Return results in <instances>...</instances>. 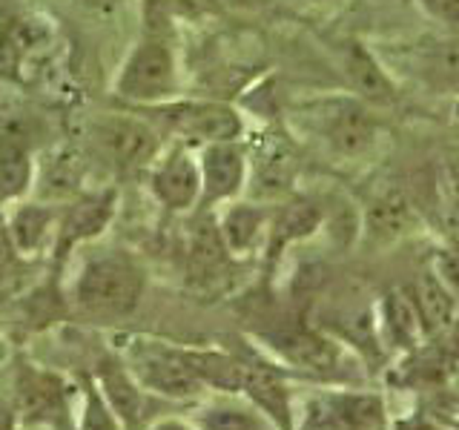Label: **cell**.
<instances>
[{"label": "cell", "instance_id": "6da1fadb", "mask_svg": "<svg viewBox=\"0 0 459 430\" xmlns=\"http://www.w3.org/2000/svg\"><path fill=\"white\" fill-rule=\"evenodd\" d=\"M143 287H147V272L135 255L124 250L95 253L83 262L72 284V305L90 322H121L138 310Z\"/></svg>", "mask_w": 459, "mask_h": 430}, {"label": "cell", "instance_id": "7a4b0ae2", "mask_svg": "<svg viewBox=\"0 0 459 430\" xmlns=\"http://www.w3.org/2000/svg\"><path fill=\"white\" fill-rule=\"evenodd\" d=\"M299 121L336 161H365L382 143V118L377 107L351 92L310 100L299 109Z\"/></svg>", "mask_w": 459, "mask_h": 430}, {"label": "cell", "instance_id": "3957f363", "mask_svg": "<svg viewBox=\"0 0 459 430\" xmlns=\"http://www.w3.org/2000/svg\"><path fill=\"white\" fill-rule=\"evenodd\" d=\"M112 92L135 107H155L178 98V61L161 32H147L124 57Z\"/></svg>", "mask_w": 459, "mask_h": 430}, {"label": "cell", "instance_id": "277c9868", "mask_svg": "<svg viewBox=\"0 0 459 430\" xmlns=\"http://www.w3.org/2000/svg\"><path fill=\"white\" fill-rule=\"evenodd\" d=\"M150 112V124L158 133L176 135L184 147H204L215 141L244 138V118L236 107L224 100H181L172 98L155 107H141Z\"/></svg>", "mask_w": 459, "mask_h": 430}, {"label": "cell", "instance_id": "5b68a950", "mask_svg": "<svg viewBox=\"0 0 459 430\" xmlns=\"http://www.w3.org/2000/svg\"><path fill=\"white\" fill-rule=\"evenodd\" d=\"M126 370L150 396H164L172 401H195L207 391L198 382L184 358V350L176 344L158 339H133L121 356Z\"/></svg>", "mask_w": 459, "mask_h": 430}, {"label": "cell", "instance_id": "8992f818", "mask_svg": "<svg viewBox=\"0 0 459 430\" xmlns=\"http://www.w3.org/2000/svg\"><path fill=\"white\" fill-rule=\"evenodd\" d=\"M86 135H90L98 155L109 161V167L115 169L133 172L141 167H150L161 155V133L143 115H133V112L95 115Z\"/></svg>", "mask_w": 459, "mask_h": 430}, {"label": "cell", "instance_id": "52a82bcc", "mask_svg": "<svg viewBox=\"0 0 459 430\" xmlns=\"http://www.w3.org/2000/svg\"><path fill=\"white\" fill-rule=\"evenodd\" d=\"M379 55V52H377ZM391 78L399 69L408 72L413 83L425 86L434 95H459V35H434L420 38L402 49L399 57L379 55Z\"/></svg>", "mask_w": 459, "mask_h": 430}, {"label": "cell", "instance_id": "ba28073f", "mask_svg": "<svg viewBox=\"0 0 459 430\" xmlns=\"http://www.w3.org/2000/svg\"><path fill=\"white\" fill-rule=\"evenodd\" d=\"M12 408L18 422L38 425L49 430H75V413L69 408V387L61 376L35 367L21 365L14 373V396Z\"/></svg>", "mask_w": 459, "mask_h": 430}, {"label": "cell", "instance_id": "9c48e42d", "mask_svg": "<svg viewBox=\"0 0 459 430\" xmlns=\"http://www.w3.org/2000/svg\"><path fill=\"white\" fill-rule=\"evenodd\" d=\"M115 210H118V193L112 190H90L69 198L57 212V229L52 241V270H64L69 255L81 244L95 241L112 224Z\"/></svg>", "mask_w": 459, "mask_h": 430}, {"label": "cell", "instance_id": "30bf717a", "mask_svg": "<svg viewBox=\"0 0 459 430\" xmlns=\"http://www.w3.org/2000/svg\"><path fill=\"white\" fill-rule=\"evenodd\" d=\"M198 176H201V198L198 210H215L236 201L247 190L250 176V150L244 138L204 143L195 152Z\"/></svg>", "mask_w": 459, "mask_h": 430}, {"label": "cell", "instance_id": "8fae6325", "mask_svg": "<svg viewBox=\"0 0 459 430\" xmlns=\"http://www.w3.org/2000/svg\"><path fill=\"white\" fill-rule=\"evenodd\" d=\"M35 126L26 118L0 124V210L23 201L35 190Z\"/></svg>", "mask_w": 459, "mask_h": 430}, {"label": "cell", "instance_id": "7c38bea8", "mask_svg": "<svg viewBox=\"0 0 459 430\" xmlns=\"http://www.w3.org/2000/svg\"><path fill=\"white\" fill-rule=\"evenodd\" d=\"M150 190L167 212H190L201 198L198 158L190 147L176 143L150 164Z\"/></svg>", "mask_w": 459, "mask_h": 430}, {"label": "cell", "instance_id": "4fadbf2b", "mask_svg": "<svg viewBox=\"0 0 459 430\" xmlns=\"http://www.w3.org/2000/svg\"><path fill=\"white\" fill-rule=\"evenodd\" d=\"M238 356L244 367L241 396H247L258 410H264L279 430H296L293 391L287 384L284 373L255 353H238Z\"/></svg>", "mask_w": 459, "mask_h": 430}, {"label": "cell", "instance_id": "5bb4252c", "mask_svg": "<svg viewBox=\"0 0 459 430\" xmlns=\"http://www.w3.org/2000/svg\"><path fill=\"white\" fill-rule=\"evenodd\" d=\"M270 348L279 353L281 362L296 370L316 373V376H333L342 365L339 341L325 336L322 330H313L305 324L281 327L279 333L270 336Z\"/></svg>", "mask_w": 459, "mask_h": 430}, {"label": "cell", "instance_id": "9a60e30c", "mask_svg": "<svg viewBox=\"0 0 459 430\" xmlns=\"http://www.w3.org/2000/svg\"><path fill=\"white\" fill-rule=\"evenodd\" d=\"M342 72L348 78L351 95L362 98L370 107H387L399 98V86L385 69L373 47L362 40H344L339 47Z\"/></svg>", "mask_w": 459, "mask_h": 430}, {"label": "cell", "instance_id": "2e32d148", "mask_svg": "<svg viewBox=\"0 0 459 430\" xmlns=\"http://www.w3.org/2000/svg\"><path fill=\"white\" fill-rule=\"evenodd\" d=\"M92 379L98 384L100 396L107 399L112 413L118 416L124 430H141L147 422V391L135 382L133 373L126 370L121 356L107 353L98 358Z\"/></svg>", "mask_w": 459, "mask_h": 430}, {"label": "cell", "instance_id": "e0dca14e", "mask_svg": "<svg viewBox=\"0 0 459 430\" xmlns=\"http://www.w3.org/2000/svg\"><path fill=\"white\" fill-rule=\"evenodd\" d=\"M362 212V236L370 244H396L405 238L416 227V207L411 195L396 184H387L377 190L368 204L359 210Z\"/></svg>", "mask_w": 459, "mask_h": 430}, {"label": "cell", "instance_id": "ac0fdd59", "mask_svg": "<svg viewBox=\"0 0 459 430\" xmlns=\"http://www.w3.org/2000/svg\"><path fill=\"white\" fill-rule=\"evenodd\" d=\"M57 212H61V207L49 204V201L23 198L18 204H12L6 215V229H4L12 253L18 258H32V255H40L43 250H52Z\"/></svg>", "mask_w": 459, "mask_h": 430}, {"label": "cell", "instance_id": "d6986e66", "mask_svg": "<svg viewBox=\"0 0 459 430\" xmlns=\"http://www.w3.org/2000/svg\"><path fill=\"white\" fill-rule=\"evenodd\" d=\"M322 224H325V207H319L310 198L287 195L281 204L270 207L264 255L270 258V262H276L290 244L310 238L316 229H322Z\"/></svg>", "mask_w": 459, "mask_h": 430}, {"label": "cell", "instance_id": "ffe728a7", "mask_svg": "<svg viewBox=\"0 0 459 430\" xmlns=\"http://www.w3.org/2000/svg\"><path fill=\"white\" fill-rule=\"evenodd\" d=\"M270 224V207L262 201H230L215 215V227L224 241L227 253L233 258H247L258 250H264Z\"/></svg>", "mask_w": 459, "mask_h": 430}, {"label": "cell", "instance_id": "44dd1931", "mask_svg": "<svg viewBox=\"0 0 459 430\" xmlns=\"http://www.w3.org/2000/svg\"><path fill=\"white\" fill-rule=\"evenodd\" d=\"M296 155H293V143L284 138H270L262 152L250 155V176L247 186L253 193V201H281L290 195L293 181H296Z\"/></svg>", "mask_w": 459, "mask_h": 430}, {"label": "cell", "instance_id": "7402d4cb", "mask_svg": "<svg viewBox=\"0 0 459 430\" xmlns=\"http://www.w3.org/2000/svg\"><path fill=\"white\" fill-rule=\"evenodd\" d=\"M186 422L195 430H279L264 410L241 393H221L201 401Z\"/></svg>", "mask_w": 459, "mask_h": 430}, {"label": "cell", "instance_id": "603a6c76", "mask_svg": "<svg viewBox=\"0 0 459 430\" xmlns=\"http://www.w3.org/2000/svg\"><path fill=\"white\" fill-rule=\"evenodd\" d=\"M233 262L236 258L227 253L224 241L219 236V227H215V219L207 215V219L193 229L190 241H186V279L195 287L219 284Z\"/></svg>", "mask_w": 459, "mask_h": 430}, {"label": "cell", "instance_id": "cb8c5ba5", "mask_svg": "<svg viewBox=\"0 0 459 430\" xmlns=\"http://www.w3.org/2000/svg\"><path fill=\"white\" fill-rule=\"evenodd\" d=\"M47 40V29L40 21L29 18H4L0 21V83L21 86L26 64L38 47Z\"/></svg>", "mask_w": 459, "mask_h": 430}, {"label": "cell", "instance_id": "d4e9b609", "mask_svg": "<svg viewBox=\"0 0 459 430\" xmlns=\"http://www.w3.org/2000/svg\"><path fill=\"white\" fill-rule=\"evenodd\" d=\"M408 290L413 298L416 315H420L425 339H437L442 333H448L456 322V296L442 284L437 272L425 267Z\"/></svg>", "mask_w": 459, "mask_h": 430}, {"label": "cell", "instance_id": "484cf974", "mask_svg": "<svg viewBox=\"0 0 459 430\" xmlns=\"http://www.w3.org/2000/svg\"><path fill=\"white\" fill-rule=\"evenodd\" d=\"M377 322H379V336L399 350L413 353L422 341H428L408 287H391V290L379 298Z\"/></svg>", "mask_w": 459, "mask_h": 430}, {"label": "cell", "instance_id": "4316f807", "mask_svg": "<svg viewBox=\"0 0 459 430\" xmlns=\"http://www.w3.org/2000/svg\"><path fill=\"white\" fill-rule=\"evenodd\" d=\"M319 405L342 430H387L385 401L373 393H330Z\"/></svg>", "mask_w": 459, "mask_h": 430}, {"label": "cell", "instance_id": "83f0119b", "mask_svg": "<svg viewBox=\"0 0 459 430\" xmlns=\"http://www.w3.org/2000/svg\"><path fill=\"white\" fill-rule=\"evenodd\" d=\"M190 370L204 387H212L219 393H241V356L212 348H181Z\"/></svg>", "mask_w": 459, "mask_h": 430}, {"label": "cell", "instance_id": "f1b7e54d", "mask_svg": "<svg viewBox=\"0 0 459 430\" xmlns=\"http://www.w3.org/2000/svg\"><path fill=\"white\" fill-rule=\"evenodd\" d=\"M81 393H83V408L75 416V430H124L118 416L107 405V399L100 396L92 376H83Z\"/></svg>", "mask_w": 459, "mask_h": 430}, {"label": "cell", "instance_id": "f546056e", "mask_svg": "<svg viewBox=\"0 0 459 430\" xmlns=\"http://www.w3.org/2000/svg\"><path fill=\"white\" fill-rule=\"evenodd\" d=\"M430 270L442 279V284L448 287L454 296H459V238L445 241L442 247L434 253Z\"/></svg>", "mask_w": 459, "mask_h": 430}, {"label": "cell", "instance_id": "4dcf8cb0", "mask_svg": "<svg viewBox=\"0 0 459 430\" xmlns=\"http://www.w3.org/2000/svg\"><path fill=\"white\" fill-rule=\"evenodd\" d=\"M416 4L445 32L459 35V0H416Z\"/></svg>", "mask_w": 459, "mask_h": 430}, {"label": "cell", "instance_id": "1f68e13d", "mask_svg": "<svg viewBox=\"0 0 459 430\" xmlns=\"http://www.w3.org/2000/svg\"><path fill=\"white\" fill-rule=\"evenodd\" d=\"M299 430H342V427L333 419H330V416L325 413V408L319 405V401H316V408L307 413V419L301 422Z\"/></svg>", "mask_w": 459, "mask_h": 430}, {"label": "cell", "instance_id": "d6a6232c", "mask_svg": "<svg viewBox=\"0 0 459 430\" xmlns=\"http://www.w3.org/2000/svg\"><path fill=\"white\" fill-rule=\"evenodd\" d=\"M0 430H18V413H14L12 401L0 399Z\"/></svg>", "mask_w": 459, "mask_h": 430}, {"label": "cell", "instance_id": "836d02e7", "mask_svg": "<svg viewBox=\"0 0 459 430\" xmlns=\"http://www.w3.org/2000/svg\"><path fill=\"white\" fill-rule=\"evenodd\" d=\"M81 6L86 9H92V12H115V9H121L124 6V0H78Z\"/></svg>", "mask_w": 459, "mask_h": 430}, {"label": "cell", "instance_id": "e575fe53", "mask_svg": "<svg viewBox=\"0 0 459 430\" xmlns=\"http://www.w3.org/2000/svg\"><path fill=\"white\" fill-rule=\"evenodd\" d=\"M150 430H195L186 419H161V422H155Z\"/></svg>", "mask_w": 459, "mask_h": 430}, {"label": "cell", "instance_id": "d590c367", "mask_svg": "<svg viewBox=\"0 0 459 430\" xmlns=\"http://www.w3.org/2000/svg\"><path fill=\"white\" fill-rule=\"evenodd\" d=\"M448 178H451V184L456 186V193H459V141H456V147L451 152V161H448Z\"/></svg>", "mask_w": 459, "mask_h": 430}, {"label": "cell", "instance_id": "8d00e7d4", "mask_svg": "<svg viewBox=\"0 0 459 430\" xmlns=\"http://www.w3.org/2000/svg\"><path fill=\"white\" fill-rule=\"evenodd\" d=\"M230 6H238V9H262L267 0H224Z\"/></svg>", "mask_w": 459, "mask_h": 430}, {"label": "cell", "instance_id": "74e56055", "mask_svg": "<svg viewBox=\"0 0 459 430\" xmlns=\"http://www.w3.org/2000/svg\"><path fill=\"white\" fill-rule=\"evenodd\" d=\"M305 4H313V6H322V4H333V0H305Z\"/></svg>", "mask_w": 459, "mask_h": 430}]
</instances>
